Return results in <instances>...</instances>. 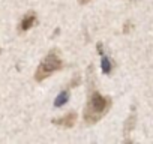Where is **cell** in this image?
I'll return each mask as SVG.
<instances>
[{"label": "cell", "mask_w": 153, "mask_h": 144, "mask_svg": "<svg viewBox=\"0 0 153 144\" xmlns=\"http://www.w3.org/2000/svg\"><path fill=\"white\" fill-rule=\"evenodd\" d=\"M111 98L110 96H104L93 84H90L89 89V98H87V104L84 108V114L83 119L87 125H95L98 123L111 108Z\"/></svg>", "instance_id": "cell-1"}, {"label": "cell", "mask_w": 153, "mask_h": 144, "mask_svg": "<svg viewBox=\"0 0 153 144\" xmlns=\"http://www.w3.org/2000/svg\"><path fill=\"white\" fill-rule=\"evenodd\" d=\"M63 68V59L60 56V53L57 50H51L39 63V66L36 68L35 72V80L38 83L47 80L48 77H51L54 72L60 71Z\"/></svg>", "instance_id": "cell-2"}, {"label": "cell", "mask_w": 153, "mask_h": 144, "mask_svg": "<svg viewBox=\"0 0 153 144\" xmlns=\"http://www.w3.org/2000/svg\"><path fill=\"white\" fill-rule=\"evenodd\" d=\"M36 23H38V15H36V12L29 11V12L20 20V23H18V32H20V33L29 32L32 27L36 26Z\"/></svg>", "instance_id": "cell-3"}, {"label": "cell", "mask_w": 153, "mask_h": 144, "mask_svg": "<svg viewBox=\"0 0 153 144\" xmlns=\"http://www.w3.org/2000/svg\"><path fill=\"white\" fill-rule=\"evenodd\" d=\"M53 123L57 125V126H62V128H72L75 123H76V113L75 111H69L66 113L63 117H59V119H53Z\"/></svg>", "instance_id": "cell-4"}, {"label": "cell", "mask_w": 153, "mask_h": 144, "mask_svg": "<svg viewBox=\"0 0 153 144\" xmlns=\"http://www.w3.org/2000/svg\"><path fill=\"white\" fill-rule=\"evenodd\" d=\"M134 125H135V113H132V114L129 116V119L126 120V125H125V134H126V135L129 134V128L132 129Z\"/></svg>", "instance_id": "cell-5"}, {"label": "cell", "mask_w": 153, "mask_h": 144, "mask_svg": "<svg viewBox=\"0 0 153 144\" xmlns=\"http://www.w3.org/2000/svg\"><path fill=\"white\" fill-rule=\"evenodd\" d=\"M86 2H89V0H80V3H86Z\"/></svg>", "instance_id": "cell-6"}, {"label": "cell", "mask_w": 153, "mask_h": 144, "mask_svg": "<svg viewBox=\"0 0 153 144\" xmlns=\"http://www.w3.org/2000/svg\"><path fill=\"white\" fill-rule=\"evenodd\" d=\"M0 53H2V50H0Z\"/></svg>", "instance_id": "cell-7"}]
</instances>
